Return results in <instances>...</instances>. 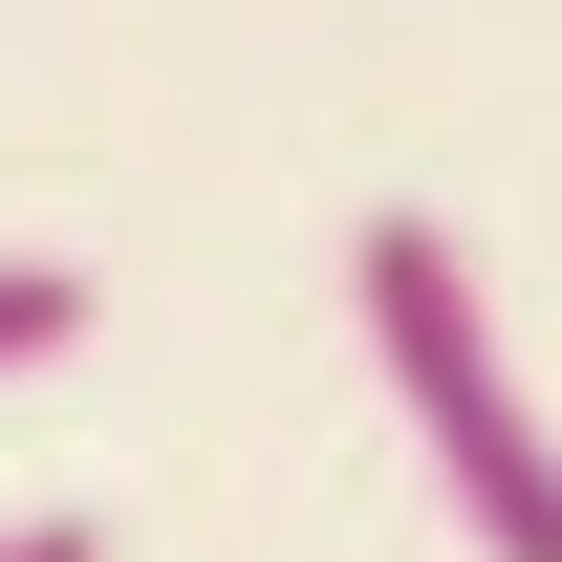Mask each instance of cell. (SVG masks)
I'll return each instance as SVG.
<instances>
[{
	"label": "cell",
	"instance_id": "1",
	"mask_svg": "<svg viewBox=\"0 0 562 562\" xmlns=\"http://www.w3.org/2000/svg\"><path fill=\"white\" fill-rule=\"evenodd\" d=\"M347 303H368V368H390V412H412L454 541H476V562H562V432H541V390H519V347H497L454 216H368V238H347Z\"/></svg>",
	"mask_w": 562,
	"mask_h": 562
},
{
	"label": "cell",
	"instance_id": "2",
	"mask_svg": "<svg viewBox=\"0 0 562 562\" xmlns=\"http://www.w3.org/2000/svg\"><path fill=\"white\" fill-rule=\"evenodd\" d=\"M87 347V260H0V368H66Z\"/></svg>",
	"mask_w": 562,
	"mask_h": 562
},
{
	"label": "cell",
	"instance_id": "3",
	"mask_svg": "<svg viewBox=\"0 0 562 562\" xmlns=\"http://www.w3.org/2000/svg\"><path fill=\"white\" fill-rule=\"evenodd\" d=\"M0 562H109V541H87V519H0Z\"/></svg>",
	"mask_w": 562,
	"mask_h": 562
}]
</instances>
